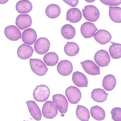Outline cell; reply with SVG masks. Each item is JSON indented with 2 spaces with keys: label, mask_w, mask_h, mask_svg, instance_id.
<instances>
[{
  "label": "cell",
  "mask_w": 121,
  "mask_h": 121,
  "mask_svg": "<svg viewBox=\"0 0 121 121\" xmlns=\"http://www.w3.org/2000/svg\"><path fill=\"white\" fill-rule=\"evenodd\" d=\"M50 95L49 89L45 85H38L33 91V97L35 100L38 102L45 101L49 99Z\"/></svg>",
  "instance_id": "6da1fadb"
},
{
  "label": "cell",
  "mask_w": 121,
  "mask_h": 121,
  "mask_svg": "<svg viewBox=\"0 0 121 121\" xmlns=\"http://www.w3.org/2000/svg\"><path fill=\"white\" fill-rule=\"evenodd\" d=\"M30 65L32 71L38 76L45 75L48 71L47 65L41 60L38 59H30Z\"/></svg>",
  "instance_id": "7a4b0ae2"
},
{
  "label": "cell",
  "mask_w": 121,
  "mask_h": 121,
  "mask_svg": "<svg viewBox=\"0 0 121 121\" xmlns=\"http://www.w3.org/2000/svg\"><path fill=\"white\" fill-rule=\"evenodd\" d=\"M84 18L88 21L95 22L99 19L100 13L97 7L93 5L84 6L82 10Z\"/></svg>",
  "instance_id": "3957f363"
},
{
  "label": "cell",
  "mask_w": 121,
  "mask_h": 121,
  "mask_svg": "<svg viewBox=\"0 0 121 121\" xmlns=\"http://www.w3.org/2000/svg\"><path fill=\"white\" fill-rule=\"evenodd\" d=\"M65 95L69 103L77 104L80 101L82 94L80 90L76 87L70 86L65 90Z\"/></svg>",
  "instance_id": "277c9868"
},
{
  "label": "cell",
  "mask_w": 121,
  "mask_h": 121,
  "mask_svg": "<svg viewBox=\"0 0 121 121\" xmlns=\"http://www.w3.org/2000/svg\"><path fill=\"white\" fill-rule=\"evenodd\" d=\"M43 116L47 119H52L58 114V110L54 103L52 101H47L43 105L42 109Z\"/></svg>",
  "instance_id": "5b68a950"
},
{
  "label": "cell",
  "mask_w": 121,
  "mask_h": 121,
  "mask_svg": "<svg viewBox=\"0 0 121 121\" xmlns=\"http://www.w3.org/2000/svg\"><path fill=\"white\" fill-rule=\"evenodd\" d=\"M52 100L59 111L61 114H65L68 111V103L64 95L60 94L52 96Z\"/></svg>",
  "instance_id": "8992f818"
},
{
  "label": "cell",
  "mask_w": 121,
  "mask_h": 121,
  "mask_svg": "<svg viewBox=\"0 0 121 121\" xmlns=\"http://www.w3.org/2000/svg\"><path fill=\"white\" fill-rule=\"evenodd\" d=\"M94 59L97 65L101 67L108 66L111 61L108 53L103 49L99 50L95 53Z\"/></svg>",
  "instance_id": "52a82bcc"
},
{
  "label": "cell",
  "mask_w": 121,
  "mask_h": 121,
  "mask_svg": "<svg viewBox=\"0 0 121 121\" xmlns=\"http://www.w3.org/2000/svg\"><path fill=\"white\" fill-rule=\"evenodd\" d=\"M50 44L49 40L45 37H40L37 40L34 45L35 52L40 55L47 53L49 50Z\"/></svg>",
  "instance_id": "ba28073f"
},
{
  "label": "cell",
  "mask_w": 121,
  "mask_h": 121,
  "mask_svg": "<svg viewBox=\"0 0 121 121\" xmlns=\"http://www.w3.org/2000/svg\"><path fill=\"white\" fill-rule=\"evenodd\" d=\"M80 64L85 72L90 75H97L101 74L99 67L92 60H85L80 63Z\"/></svg>",
  "instance_id": "9c48e42d"
},
{
  "label": "cell",
  "mask_w": 121,
  "mask_h": 121,
  "mask_svg": "<svg viewBox=\"0 0 121 121\" xmlns=\"http://www.w3.org/2000/svg\"><path fill=\"white\" fill-rule=\"evenodd\" d=\"M4 34L6 37L11 41H17L21 38L20 31L14 25H9L6 27Z\"/></svg>",
  "instance_id": "30bf717a"
},
{
  "label": "cell",
  "mask_w": 121,
  "mask_h": 121,
  "mask_svg": "<svg viewBox=\"0 0 121 121\" xmlns=\"http://www.w3.org/2000/svg\"><path fill=\"white\" fill-rule=\"evenodd\" d=\"M97 30L94 23L86 22L83 23L81 26L80 32L84 38H89L92 37Z\"/></svg>",
  "instance_id": "8fae6325"
},
{
  "label": "cell",
  "mask_w": 121,
  "mask_h": 121,
  "mask_svg": "<svg viewBox=\"0 0 121 121\" xmlns=\"http://www.w3.org/2000/svg\"><path fill=\"white\" fill-rule=\"evenodd\" d=\"M16 25L20 30H24L31 26L32 23V18L28 14H20L16 20Z\"/></svg>",
  "instance_id": "7c38bea8"
},
{
  "label": "cell",
  "mask_w": 121,
  "mask_h": 121,
  "mask_svg": "<svg viewBox=\"0 0 121 121\" xmlns=\"http://www.w3.org/2000/svg\"><path fill=\"white\" fill-rule=\"evenodd\" d=\"M37 37L35 31L32 28L26 29L23 32L22 39L23 43L28 45H33L35 43Z\"/></svg>",
  "instance_id": "4fadbf2b"
},
{
  "label": "cell",
  "mask_w": 121,
  "mask_h": 121,
  "mask_svg": "<svg viewBox=\"0 0 121 121\" xmlns=\"http://www.w3.org/2000/svg\"><path fill=\"white\" fill-rule=\"evenodd\" d=\"M73 70L72 63L67 60H61L57 66V71L58 73L63 76L69 75Z\"/></svg>",
  "instance_id": "5bb4252c"
},
{
  "label": "cell",
  "mask_w": 121,
  "mask_h": 121,
  "mask_svg": "<svg viewBox=\"0 0 121 121\" xmlns=\"http://www.w3.org/2000/svg\"><path fill=\"white\" fill-rule=\"evenodd\" d=\"M26 103L31 116L35 121H40L42 118L41 110L35 102L28 101L26 102Z\"/></svg>",
  "instance_id": "9a60e30c"
},
{
  "label": "cell",
  "mask_w": 121,
  "mask_h": 121,
  "mask_svg": "<svg viewBox=\"0 0 121 121\" xmlns=\"http://www.w3.org/2000/svg\"><path fill=\"white\" fill-rule=\"evenodd\" d=\"M94 37L96 41L102 45L107 44L112 38L111 33L104 30H99L94 35Z\"/></svg>",
  "instance_id": "2e32d148"
},
{
  "label": "cell",
  "mask_w": 121,
  "mask_h": 121,
  "mask_svg": "<svg viewBox=\"0 0 121 121\" xmlns=\"http://www.w3.org/2000/svg\"><path fill=\"white\" fill-rule=\"evenodd\" d=\"M72 80L75 85L79 87H86L88 85L87 78L82 72L77 71L73 73Z\"/></svg>",
  "instance_id": "e0dca14e"
},
{
  "label": "cell",
  "mask_w": 121,
  "mask_h": 121,
  "mask_svg": "<svg viewBox=\"0 0 121 121\" xmlns=\"http://www.w3.org/2000/svg\"><path fill=\"white\" fill-rule=\"evenodd\" d=\"M34 50L31 46L23 44L18 48L17 54L21 59L26 60L32 55Z\"/></svg>",
  "instance_id": "ac0fdd59"
},
{
  "label": "cell",
  "mask_w": 121,
  "mask_h": 121,
  "mask_svg": "<svg viewBox=\"0 0 121 121\" xmlns=\"http://www.w3.org/2000/svg\"><path fill=\"white\" fill-rule=\"evenodd\" d=\"M82 18L81 11L77 8H72L68 10L66 20L73 23L79 22Z\"/></svg>",
  "instance_id": "d6986e66"
},
{
  "label": "cell",
  "mask_w": 121,
  "mask_h": 121,
  "mask_svg": "<svg viewBox=\"0 0 121 121\" xmlns=\"http://www.w3.org/2000/svg\"><path fill=\"white\" fill-rule=\"evenodd\" d=\"M33 9L32 4L28 0H22L16 3V9L18 13H28Z\"/></svg>",
  "instance_id": "ffe728a7"
},
{
  "label": "cell",
  "mask_w": 121,
  "mask_h": 121,
  "mask_svg": "<svg viewBox=\"0 0 121 121\" xmlns=\"http://www.w3.org/2000/svg\"><path fill=\"white\" fill-rule=\"evenodd\" d=\"M107 94L104 90L101 89H95L92 91L91 94V97L94 101L98 103H102L106 100Z\"/></svg>",
  "instance_id": "44dd1931"
},
{
  "label": "cell",
  "mask_w": 121,
  "mask_h": 121,
  "mask_svg": "<svg viewBox=\"0 0 121 121\" xmlns=\"http://www.w3.org/2000/svg\"><path fill=\"white\" fill-rule=\"evenodd\" d=\"M116 84V79L112 75H106L103 79L102 86L106 91H112L115 88Z\"/></svg>",
  "instance_id": "7402d4cb"
},
{
  "label": "cell",
  "mask_w": 121,
  "mask_h": 121,
  "mask_svg": "<svg viewBox=\"0 0 121 121\" xmlns=\"http://www.w3.org/2000/svg\"><path fill=\"white\" fill-rule=\"evenodd\" d=\"M90 113L92 117L96 121H103L106 117L104 110L98 106H95L91 108Z\"/></svg>",
  "instance_id": "603a6c76"
},
{
  "label": "cell",
  "mask_w": 121,
  "mask_h": 121,
  "mask_svg": "<svg viewBox=\"0 0 121 121\" xmlns=\"http://www.w3.org/2000/svg\"><path fill=\"white\" fill-rule=\"evenodd\" d=\"M61 13L60 7L57 4H52L48 6L45 10V13L48 18H55L59 16Z\"/></svg>",
  "instance_id": "cb8c5ba5"
},
{
  "label": "cell",
  "mask_w": 121,
  "mask_h": 121,
  "mask_svg": "<svg viewBox=\"0 0 121 121\" xmlns=\"http://www.w3.org/2000/svg\"><path fill=\"white\" fill-rule=\"evenodd\" d=\"M61 33L63 37L67 39L70 40L73 39L75 35V28L70 24H65L62 27Z\"/></svg>",
  "instance_id": "d4e9b609"
},
{
  "label": "cell",
  "mask_w": 121,
  "mask_h": 121,
  "mask_svg": "<svg viewBox=\"0 0 121 121\" xmlns=\"http://www.w3.org/2000/svg\"><path fill=\"white\" fill-rule=\"evenodd\" d=\"M79 45L73 42H67L64 47L65 53L69 57H73L77 55L79 53Z\"/></svg>",
  "instance_id": "484cf974"
},
{
  "label": "cell",
  "mask_w": 121,
  "mask_h": 121,
  "mask_svg": "<svg viewBox=\"0 0 121 121\" xmlns=\"http://www.w3.org/2000/svg\"><path fill=\"white\" fill-rule=\"evenodd\" d=\"M76 114L78 118L82 121H89L90 114L89 110L85 107L78 105L76 111Z\"/></svg>",
  "instance_id": "4316f807"
},
{
  "label": "cell",
  "mask_w": 121,
  "mask_h": 121,
  "mask_svg": "<svg viewBox=\"0 0 121 121\" xmlns=\"http://www.w3.org/2000/svg\"><path fill=\"white\" fill-rule=\"evenodd\" d=\"M109 11V18L114 22L121 23V8L110 6Z\"/></svg>",
  "instance_id": "83f0119b"
},
{
  "label": "cell",
  "mask_w": 121,
  "mask_h": 121,
  "mask_svg": "<svg viewBox=\"0 0 121 121\" xmlns=\"http://www.w3.org/2000/svg\"><path fill=\"white\" fill-rule=\"evenodd\" d=\"M43 60L47 65L50 67L55 66L59 62V56L55 53L50 52L47 53L44 56Z\"/></svg>",
  "instance_id": "f1b7e54d"
},
{
  "label": "cell",
  "mask_w": 121,
  "mask_h": 121,
  "mask_svg": "<svg viewBox=\"0 0 121 121\" xmlns=\"http://www.w3.org/2000/svg\"><path fill=\"white\" fill-rule=\"evenodd\" d=\"M112 45L109 47V51L111 57L113 59L121 58V44L111 42Z\"/></svg>",
  "instance_id": "f546056e"
},
{
  "label": "cell",
  "mask_w": 121,
  "mask_h": 121,
  "mask_svg": "<svg viewBox=\"0 0 121 121\" xmlns=\"http://www.w3.org/2000/svg\"><path fill=\"white\" fill-rule=\"evenodd\" d=\"M112 118L114 121H121V108L115 107L111 111Z\"/></svg>",
  "instance_id": "4dcf8cb0"
},
{
  "label": "cell",
  "mask_w": 121,
  "mask_h": 121,
  "mask_svg": "<svg viewBox=\"0 0 121 121\" xmlns=\"http://www.w3.org/2000/svg\"><path fill=\"white\" fill-rule=\"evenodd\" d=\"M105 5L109 6H118L121 4V0H100Z\"/></svg>",
  "instance_id": "1f68e13d"
},
{
  "label": "cell",
  "mask_w": 121,
  "mask_h": 121,
  "mask_svg": "<svg viewBox=\"0 0 121 121\" xmlns=\"http://www.w3.org/2000/svg\"><path fill=\"white\" fill-rule=\"evenodd\" d=\"M63 1L72 7L77 6L79 3L78 0H63Z\"/></svg>",
  "instance_id": "d6a6232c"
},
{
  "label": "cell",
  "mask_w": 121,
  "mask_h": 121,
  "mask_svg": "<svg viewBox=\"0 0 121 121\" xmlns=\"http://www.w3.org/2000/svg\"><path fill=\"white\" fill-rule=\"evenodd\" d=\"M9 0H0V4H4L7 3Z\"/></svg>",
  "instance_id": "836d02e7"
},
{
  "label": "cell",
  "mask_w": 121,
  "mask_h": 121,
  "mask_svg": "<svg viewBox=\"0 0 121 121\" xmlns=\"http://www.w3.org/2000/svg\"><path fill=\"white\" fill-rule=\"evenodd\" d=\"M85 1L88 3H92L95 0H85Z\"/></svg>",
  "instance_id": "e575fe53"
},
{
  "label": "cell",
  "mask_w": 121,
  "mask_h": 121,
  "mask_svg": "<svg viewBox=\"0 0 121 121\" xmlns=\"http://www.w3.org/2000/svg\"></svg>",
  "instance_id": "d590c367"
}]
</instances>
